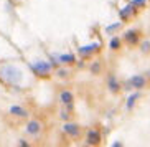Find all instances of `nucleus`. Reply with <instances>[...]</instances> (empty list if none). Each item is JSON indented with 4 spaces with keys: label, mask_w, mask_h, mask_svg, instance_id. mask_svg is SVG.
<instances>
[{
    "label": "nucleus",
    "mask_w": 150,
    "mask_h": 147,
    "mask_svg": "<svg viewBox=\"0 0 150 147\" xmlns=\"http://www.w3.org/2000/svg\"><path fill=\"white\" fill-rule=\"evenodd\" d=\"M31 70L38 76H48L53 70V66H51V63L45 61V60H36L35 63H31Z\"/></svg>",
    "instance_id": "nucleus-2"
},
{
    "label": "nucleus",
    "mask_w": 150,
    "mask_h": 147,
    "mask_svg": "<svg viewBox=\"0 0 150 147\" xmlns=\"http://www.w3.org/2000/svg\"><path fill=\"white\" fill-rule=\"evenodd\" d=\"M139 98H140V93H139V91L129 96V99H127V104H125V107H127L129 111H130V109H134V107H135V103H137V101H139Z\"/></svg>",
    "instance_id": "nucleus-13"
},
{
    "label": "nucleus",
    "mask_w": 150,
    "mask_h": 147,
    "mask_svg": "<svg viewBox=\"0 0 150 147\" xmlns=\"http://www.w3.org/2000/svg\"><path fill=\"white\" fill-rule=\"evenodd\" d=\"M120 45H122V40H120L119 36H114V38L109 41V48L110 50H119Z\"/></svg>",
    "instance_id": "nucleus-15"
},
{
    "label": "nucleus",
    "mask_w": 150,
    "mask_h": 147,
    "mask_svg": "<svg viewBox=\"0 0 150 147\" xmlns=\"http://www.w3.org/2000/svg\"><path fill=\"white\" fill-rule=\"evenodd\" d=\"M59 76H68V71H63L61 70V71H59Z\"/></svg>",
    "instance_id": "nucleus-20"
},
{
    "label": "nucleus",
    "mask_w": 150,
    "mask_h": 147,
    "mask_svg": "<svg viewBox=\"0 0 150 147\" xmlns=\"http://www.w3.org/2000/svg\"><path fill=\"white\" fill-rule=\"evenodd\" d=\"M142 51H144V53H147V51H150V41H145V43L142 45Z\"/></svg>",
    "instance_id": "nucleus-19"
},
{
    "label": "nucleus",
    "mask_w": 150,
    "mask_h": 147,
    "mask_svg": "<svg viewBox=\"0 0 150 147\" xmlns=\"http://www.w3.org/2000/svg\"><path fill=\"white\" fill-rule=\"evenodd\" d=\"M127 85L132 86V88H135V89H142L147 85V78L142 76V75H135V76H132V78H129Z\"/></svg>",
    "instance_id": "nucleus-4"
},
{
    "label": "nucleus",
    "mask_w": 150,
    "mask_h": 147,
    "mask_svg": "<svg viewBox=\"0 0 150 147\" xmlns=\"http://www.w3.org/2000/svg\"><path fill=\"white\" fill-rule=\"evenodd\" d=\"M0 78L8 85H20L23 81V71L18 65H2L0 66Z\"/></svg>",
    "instance_id": "nucleus-1"
},
{
    "label": "nucleus",
    "mask_w": 150,
    "mask_h": 147,
    "mask_svg": "<svg viewBox=\"0 0 150 147\" xmlns=\"http://www.w3.org/2000/svg\"><path fill=\"white\" fill-rule=\"evenodd\" d=\"M63 132H66L68 136H71V137H78L81 132L79 126L74 124V122H66V124L63 126Z\"/></svg>",
    "instance_id": "nucleus-5"
},
{
    "label": "nucleus",
    "mask_w": 150,
    "mask_h": 147,
    "mask_svg": "<svg viewBox=\"0 0 150 147\" xmlns=\"http://www.w3.org/2000/svg\"><path fill=\"white\" fill-rule=\"evenodd\" d=\"M99 50V45L94 43V45H86V46H81L79 50H78V55L79 56H89V55H93L94 51H97Z\"/></svg>",
    "instance_id": "nucleus-10"
},
{
    "label": "nucleus",
    "mask_w": 150,
    "mask_h": 147,
    "mask_svg": "<svg viewBox=\"0 0 150 147\" xmlns=\"http://www.w3.org/2000/svg\"><path fill=\"white\" fill-rule=\"evenodd\" d=\"M107 88L110 89V93H119L120 89V83L117 81V78L115 76H107Z\"/></svg>",
    "instance_id": "nucleus-11"
},
{
    "label": "nucleus",
    "mask_w": 150,
    "mask_h": 147,
    "mask_svg": "<svg viewBox=\"0 0 150 147\" xmlns=\"http://www.w3.org/2000/svg\"><path fill=\"white\" fill-rule=\"evenodd\" d=\"M25 132L28 134V136H38V134L41 132V124L38 119H31L28 121L27 127H25Z\"/></svg>",
    "instance_id": "nucleus-3"
},
{
    "label": "nucleus",
    "mask_w": 150,
    "mask_h": 147,
    "mask_svg": "<svg viewBox=\"0 0 150 147\" xmlns=\"http://www.w3.org/2000/svg\"><path fill=\"white\" fill-rule=\"evenodd\" d=\"M91 71H93V73H99V71H101V63H94V65H91Z\"/></svg>",
    "instance_id": "nucleus-18"
},
{
    "label": "nucleus",
    "mask_w": 150,
    "mask_h": 147,
    "mask_svg": "<svg viewBox=\"0 0 150 147\" xmlns=\"http://www.w3.org/2000/svg\"><path fill=\"white\" fill-rule=\"evenodd\" d=\"M58 61L69 65V63H74L76 61V56L73 53H63V55H59V56H58Z\"/></svg>",
    "instance_id": "nucleus-14"
},
{
    "label": "nucleus",
    "mask_w": 150,
    "mask_h": 147,
    "mask_svg": "<svg viewBox=\"0 0 150 147\" xmlns=\"http://www.w3.org/2000/svg\"><path fill=\"white\" fill-rule=\"evenodd\" d=\"M124 41H127L129 45H137V43H139V31L129 30L127 33L124 35Z\"/></svg>",
    "instance_id": "nucleus-12"
},
{
    "label": "nucleus",
    "mask_w": 150,
    "mask_h": 147,
    "mask_svg": "<svg viewBox=\"0 0 150 147\" xmlns=\"http://www.w3.org/2000/svg\"><path fill=\"white\" fill-rule=\"evenodd\" d=\"M59 99H61V103L66 106V109H73V93L71 91H61V94H59Z\"/></svg>",
    "instance_id": "nucleus-8"
},
{
    "label": "nucleus",
    "mask_w": 150,
    "mask_h": 147,
    "mask_svg": "<svg viewBox=\"0 0 150 147\" xmlns=\"http://www.w3.org/2000/svg\"><path fill=\"white\" fill-rule=\"evenodd\" d=\"M130 4H132L134 7H145V5H147V0H132Z\"/></svg>",
    "instance_id": "nucleus-17"
},
{
    "label": "nucleus",
    "mask_w": 150,
    "mask_h": 147,
    "mask_svg": "<svg viewBox=\"0 0 150 147\" xmlns=\"http://www.w3.org/2000/svg\"><path fill=\"white\" fill-rule=\"evenodd\" d=\"M134 13H135V7H134L132 4H127L124 9H120V12H119V15H120L122 20H129V18H132Z\"/></svg>",
    "instance_id": "nucleus-9"
},
{
    "label": "nucleus",
    "mask_w": 150,
    "mask_h": 147,
    "mask_svg": "<svg viewBox=\"0 0 150 147\" xmlns=\"http://www.w3.org/2000/svg\"><path fill=\"white\" fill-rule=\"evenodd\" d=\"M8 112L12 116H17V117H28V111L25 107H22L20 104H12L8 109Z\"/></svg>",
    "instance_id": "nucleus-7"
},
{
    "label": "nucleus",
    "mask_w": 150,
    "mask_h": 147,
    "mask_svg": "<svg viewBox=\"0 0 150 147\" xmlns=\"http://www.w3.org/2000/svg\"><path fill=\"white\" fill-rule=\"evenodd\" d=\"M120 27H122V23H120V22H117V23H112V25H109V27L106 28V31H107V33H112V31L119 30Z\"/></svg>",
    "instance_id": "nucleus-16"
},
{
    "label": "nucleus",
    "mask_w": 150,
    "mask_h": 147,
    "mask_svg": "<svg viewBox=\"0 0 150 147\" xmlns=\"http://www.w3.org/2000/svg\"><path fill=\"white\" fill-rule=\"evenodd\" d=\"M86 142L89 146H97V144L101 142V134H99V131H96V129L88 131V134H86Z\"/></svg>",
    "instance_id": "nucleus-6"
}]
</instances>
